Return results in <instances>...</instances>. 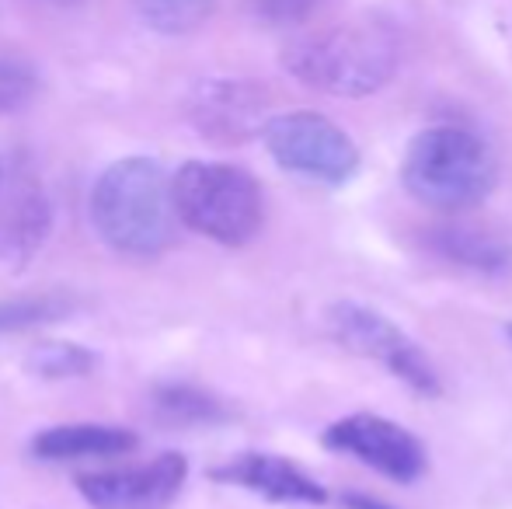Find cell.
Wrapping results in <instances>:
<instances>
[{
	"mask_svg": "<svg viewBox=\"0 0 512 509\" xmlns=\"http://www.w3.org/2000/svg\"><path fill=\"white\" fill-rule=\"evenodd\" d=\"M506 332H509V335H512V325H509V328H506Z\"/></svg>",
	"mask_w": 512,
	"mask_h": 509,
	"instance_id": "21",
	"label": "cell"
},
{
	"mask_svg": "<svg viewBox=\"0 0 512 509\" xmlns=\"http://www.w3.org/2000/svg\"><path fill=\"white\" fill-rule=\"evenodd\" d=\"M53 231V203L35 182H14L0 196V262L21 269Z\"/></svg>",
	"mask_w": 512,
	"mask_h": 509,
	"instance_id": "11",
	"label": "cell"
},
{
	"mask_svg": "<svg viewBox=\"0 0 512 509\" xmlns=\"http://www.w3.org/2000/svg\"><path fill=\"white\" fill-rule=\"evenodd\" d=\"M342 506H345V509H394V506L380 503L377 496H366V492H345V496H342Z\"/></svg>",
	"mask_w": 512,
	"mask_h": 509,
	"instance_id": "20",
	"label": "cell"
},
{
	"mask_svg": "<svg viewBox=\"0 0 512 509\" xmlns=\"http://www.w3.org/2000/svg\"><path fill=\"white\" fill-rule=\"evenodd\" d=\"M269 119V91L255 81L213 77L189 95V123L213 143H248L265 133Z\"/></svg>",
	"mask_w": 512,
	"mask_h": 509,
	"instance_id": "8",
	"label": "cell"
},
{
	"mask_svg": "<svg viewBox=\"0 0 512 509\" xmlns=\"http://www.w3.org/2000/svg\"><path fill=\"white\" fill-rule=\"evenodd\" d=\"M143 25L161 35H189L213 14L216 0H133Z\"/></svg>",
	"mask_w": 512,
	"mask_h": 509,
	"instance_id": "16",
	"label": "cell"
},
{
	"mask_svg": "<svg viewBox=\"0 0 512 509\" xmlns=\"http://www.w3.org/2000/svg\"><path fill=\"white\" fill-rule=\"evenodd\" d=\"M244 4H248V11L258 21L286 28V25H304L310 14L317 11L321 0H244Z\"/></svg>",
	"mask_w": 512,
	"mask_h": 509,
	"instance_id": "19",
	"label": "cell"
},
{
	"mask_svg": "<svg viewBox=\"0 0 512 509\" xmlns=\"http://www.w3.org/2000/svg\"><path fill=\"white\" fill-rule=\"evenodd\" d=\"M136 433L105 422H67V426L39 429L28 443L39 461H81V457H119L136 450Z\"/></svg>",
	"mask_w": 512,
	"mask_h": 509,
	"instance_id": "12",
	"label": "cell"
},
{
	"mask_svg": "<svg viewBox=\"0 0 512 509\" xmlns=\"http://www.w3.org/2000/svg\"><path fill=\"white\" fill-rule=\"evenodd\" d=\"M209 478L220 485H234V489L255 492V496L269 499V503H297V506H324L328 503V489L317 478H310L300 464L279 454H237L230 461L209 468Z\"/></svg>",
	"mask_w": 512,
	"mask_h": 509,
	"instance_id": "10",
	"label": "cell"
},
{
	"mask_svg": "<svg viewBox=\"0 0 512 509\" xmlns=\"http://www.w3.org/2000/svg\"><path fill=\"white\" fill-rule=\"evenodd\" d=\"M422 241L436 258L457 265V269L478 272V276H502L512 269V245L499 234L481 231V227H432Z\"/></svg>",
	"mask_w": 512,
	"mask_h": 509,
	"instance_id": "13",
	"label": "cell"
},
{
	"mask_svg": "<svg viewBox=\"0 0 512 509\" xmlns=\"http://www.w3.org/2000/svg\"><path fill=\"white\" fill-rule=\"evenodd\" d=\"M91 224L119 255L154 258L178 241L175 189L154 157H122L108 164L91 189Z\"/></svg>",
	"mask_w": 512,
	"mask_h": 509,
	"instance_id": "2",
	"label": "cell"
},
{
	"mask_svg": "<svg viewBox=\"0 0 512 509\" xmlns=\"http://www.w3.org/2000/svg\"><path fill=\"white\" fill-rule=\"evenodd\" d=\"M28 367L46 381H70V377H88L98 367V356L74 342H42L28 353Z\"/></svg>",
	"mask_w": 512,
	"mask_h": 509,
	"instance_id": "17",
	"label": "cell"
},
{
	"mask_svg": "<svg viewBox=\"0 0 512 509\" xmlns=\"http://www.w3.org/2000/svg\"><path fill=\"white\" fill-rule=\"evenodd\" d=\"M401 185L415 203L460 213L492 196L499 185V161L474 129L429 126L408 143Z\"/></svg>",
	"mask_w": 512,
	"mask_h": 509,
	"instance_id": "3",
	"label": "cell"
},
{
	"mask_svg": "<svg viewBox=\"0 0 512 509\" xmlns=\"http://www.w3.org/2000/svg\"><path fill=\"white\" fill-rule=\"evenodd\" d=\"M189 478L182 454H161L136 468L91 471L77 478V492L95 509H168Z\"/></svg>",
	"mask_w": 512,
	"mask_h": 509,
	"instance_id": "9",
	"label": "cell"
},
{
	"mask_svg": "<svg viewBox=\"0 0 512 509\" xmlns=\"http://www.w3.org/2000/svg\"><path fill=\"white\" fill-rule=\"evenodd\" d=\"M401 39L391 21L363 14L356 21L297 35L283 49V70L331 98H370L394 81Z\"/></svg>",
	"mask_w": 512,
	"mask_h": 509,
	"instance_id": "1",
	"label": "cell"
},
{
	"mask_svg": "<svg viewBox=\"0 0 512 509\" xmlns=\"http://www.w3.org/2000/svg\"><path fill=\"white\" fill-rule=\"evenodd\" d=\"M154 415L171 426H220L234 419V408L196 384H161L150 394Z\"/></svg>",
	"mask_w": 512,
	"mask_h": 509,
	"instance_id": "14",
	"label": "cell"
},
{
	"mask_svg": "<svg viewBox=\"0 0 512 509\" xmlns=\"http://www.w3.org/2000/svg\"><path fill=\"white\" fill-rule=\"evenodd\" d=\"M175 210L189 231L216 245L241 248L265 224V196L251 171L227 161H189L171 178Z\"/></svg>",
	"mask_w": 512,
	"mask_h": 509,
	"instance_id": "4",
	"label": "cell"
},
{
	"mask_svg": "<svg viewBox=\"0 0 512 509\" xmlns=\"http://www.w3.org/2000/svg\"><path fill=\"white\" fill-rule=\"evenodd\" d=\"M324 325H328V335L345 353L380 363L387 374L408 384L415 394H422V398H439L443 394V384H439V374L429 356L418 349V342L411 335L401 332L380 311H373L366 304H352V300H338V304H331L324 311Z\"/></svg>",
	"mask_w": 512,
	"mask_h": 509,
	"instance_id": "5",
	"label": "cell"
},
{
	"mask_svg": "<svg viewBox=\"0 0 512 509\" xmlns=\"http://www.w3.org/2000/svg\"><path fill=\"white\" fill-rule=\"evenodd\" d=\"M77 300L67 293H28V297L0 300V335L28 332V328L53 325L74 314Z\"/></svg>",
	"mask_w": 512,
	"mask_h": 509,
	"instance_id": "15",
	"label": "cell"
},
{
	"mask_svg": "<svg viewBox=\"0 0 512 509\" xmlns=\"http://www.w3.org/2000/svg\"><path fill=\"white\" fill-rule=\"evenodd\" d=\"M321 443L335 454L356 457L359 464L380 471L384 478L401 485H411L425 475L429 457L415 433H408L401 422H391L384 415L373 412H356L345 419L331 422L324 429Z\"/></svg>",
	"mask_w": 512,
	"mask_h": 509,
	"instance_id": "7",
	"label": "cell"
},
{
	"mask_svg": "<svg viewBox=\"0 0 512 509\" xmlns=\"http://www.w3.org/2000/svg\"><path fill=\"white\" fill-rule=\"evenodd\" d=\"M39 91V74L18 56H0V116L25 109Z\"/></svg>",
	"mask_w": 512,
	"mask_h": 509,
	"instance_id": "18",
	"label": "cell"
},
{
	"mask_svg": "<svg viewBox=\"0 0 512 509\" xmlns=\"http://www.w3.org/2000/svg\"><path fill=\"white\" fill-rule=\"evenodd\" d=\"M265 150L283 171L321 185H345L359 171V147L321 112H283L262 133Z\"/></svg>",
	"mask_w": 512,
	"mask_h": 509,
	"instance_id": "6",
	"label": "cell"
}]
</instances>
